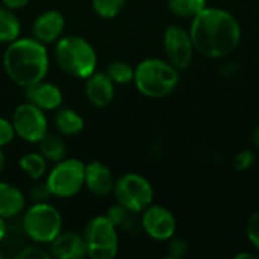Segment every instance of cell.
<instances>
[{
	"mask_svg": "<svg viewBox=\"0 0 259 259\" xmlns=\"http://www.w3.org/2000/svg\"><path fill=\"white\" fill-rule=\"evenodd\" d=\"M108 76L112 79L114 83L118 85H126L134 82V74H135V68L124 62V61H115L112 64H109L108 70H106Z\"/></svg>",
	"mask_w": 259,
	"mask_h": 259,
	"instance_id": "24",
	"label": "cell"
},
{
	"mask_svg": "<svg viewBox=\"0 0 259 259\" xmlns=\"http://www.w3.org/2000/svg\"><path fill=\"white\" fill-rule=\"evenodd\" d=\"M3 67L8 77L26 88L46 79L49 71V53L46 44L32 38H17L8 42L3 55Z\"/></svg>",
	"mask_w": 259,
	"mask_h": 259,
	"instance_id": "2",
	"label": "cell"
},
{
	"mask_svg": "<svg viewBox=\"0 0 259 259\" xmlns=\"http://www.w3.org/2000/svg\"><path fill=\"white\" fill-rule=\"evenodd\" d=\"M12 126L15 135L27 143H35L47 134V117L42 109L32 105L30 102H24L18 105L12 114Z\"/></svg>",
	"mask_w": 259,
	"mask_h": 259,
	"instance_id": "9",
	"label": "cell"
},
{
	"mask_svg": "<svg viewBox=\"0 0 259 259\" xmlns=\"http://www.w3.org/2000/svg\"><path fill=\"white\" fill-rule=\"evenodd\" d=\"M255 144L259 147V126L258 129H256V132H255Z\"/></svg>",
	"mask_w": 259,
	"mask_h": 259,
	"instance_id": "36",
	"label": "cell"
},
{
	"mask_svg": "<svg viewBox=\"0 0 259 259\" xmlns=\"http://www.w3.org/2000/svg\"><path fill=\"white\" fill-rule=\"evenodd\" d=\"M0 258H2V252H0Z\"/></svg>",
	"mask_w": 259,
	"mask_h": 259,
	"instance_id": "37",
	"label": "cell"
},
{
	"mask_svg": "<svg viewBox=\"0 0 259 259\" xmlns=\"http://www.w3.org/2000/svg\"><path fill=\"white\" fill-rule=\"evenodd\" d=\"M208 6V0H168L171 14L182 18H193Z\"/></svg>",
	"mask_w": 259,
	"mask_h": 259,
	"instance_id": "23",
	"label": "cell"
},
{
	"mask_svg": "<svg viewBox=\"0 0 259 259\" xmlns=\"http://www.w3.org/2000/svg\"><path fill=\"white\" fill-rule=\"evenodd\" d=\"M114 175L108 165L100 161H93L85 165V187L90 193L105 197L114 191Z\"/></svg>",
	"mask_w": 259,
	"mask_h": 259,
	"instance_id": "15",
	"label": "cell"
},
{
	"mask_svg": "<svg viewBox=\"0 0 259 259\" xmlns=\"http://www.w3.org/2000/svg\"><path fill=\"white\" fill-rule=\"evenodd\" d=\"M50 256L56 259H82L87 256L83 235L76 232H61L49 247Z\"/></svg>",
	"mask_w": 259,
	"mask_h": 259,
	"instance_id": "16",
	"label": "cell"
},
{
	"mask_svg": "<svg viewBox=\"0 0 259 259\" xmlns=\"http://www.w3.org/2000/svg\"><path fill=\"white\" fill-rule=\"evenodd\" d=\"M108 219L114 223V226L117 229H123L127 231L131 234H138L141 229V219H138V212H134L121 205H115L111 206L106 212Z\"/></svg>",
	"mask_w": 259,
	"mask_h": 259,
	"instance_id": "18",
	"label": "cell"
},
{
	"mask_svg": "<svg viewBox=\"0 0 259 259\" xmlns=\"http://www.w3.org/2000/svg\"><path fill=\"white\" fill-rule=\"evenodd\" d=\"M141 229L156 241H168L176 234L173 212L161 205H149L141 212Z\"/></svg>",
	"mask_w": 259,
	"mask_h": 259,
	"instance_id": "11",
	"label": "cell"
},
{
	"mask_svg": "<svg viewBox=\"0 0 259 259\" xmlns=\"http://www.w3.org/2000/svg\"><path fill=\"white\" fill-rule=\"evenodd\" d=\"M21 226L33 243L50 244L62 232V215L52 203L36 202L26 209Z\"/></svg>",
	"mask_w": 259,
	"mask_h": 259,
	"instance_id": "5",
	"label": "cell"
},
{
	"mask_svg": "<svg viewBox=\"0 0 259 259\" xmlns=\"http://www.w3.org/2000/svg\"><path fill=\"white\" fill-rule=\"evenodd\" d=\"M26 199L20 188L0 181V217L14 219L24 211Z\"/></svg>",
	"mask_w": 259,
	"mask_h": 259,
	"instance_id": "17",
	"label": "cell"
},
{
	"mask_svg": "<svg viewBox=\"0 0 259 259\" xmlns=\"http://www.w3.org/2000/svg\"><path fill=\"white\" fill-rule=\"evenodd\" d=\"M255 161H256V156L252 150H241L234 158V168L238 171H246L250 167H253Z\"/></svg>",
	"mask_w": 259,
	"mask_h": 259,
	"instance_id": "27",
	"label": "cell"
},
{
	"mask_svg": "<svg viewBox=\"0 0 259 259\" xmlns=\"http://www.w3.org/2000/svg\"><path fill=\"white\" fill-rule=\"evenodd\" d=\"M114 196L117 203L141 214L153 202L152 184L138 173H126L118 178L114 184Z\"/></svg>",
	"mask_w": 259,
	"mask_h": 259,
	"instance_id": "8",
	"label": "cell"
},
{
	"mask_svg": "<svg viewBox=\"0 0 259 259\" xmlns=\"http://www.w3.org/2000/svg\"><path fill=\"white\" fill-rule=\"evenodd\" d=\"M24 96H26L27 102L38 106L44 112L59 109L62 105V100H64L62 91L55 83L46 82L44 79L26 87Z\"/></svg>",
	"mask_w": 259,
	"mask_h": 259,
	"instance_id": "14",
	"label": "cell"
},
{
	"mask_svg": "<svg viewBox=\"0 0 259 259\" xmlns=\"http://www.w3.org/2000/svg\"><path fill=\"white\" fill-rule=\"evenodd\" d=\"M64 27H65V18L62 12L56 9H50L39 14L35 18L32 24V35L35 39L47 46L56 42L61 38Z\"/></svg>",
	"mask_w": 259,
	"mask_h": 259,
	"instance_id": "12",
	"label": "cell"
},
{
	"mask_svg": "<svg viewBox=\"0 0 259 259\" xmlns=\"http://www.w3.org/2000/svg\"><path fill=\"white\" fill-rule=\"evenodd\" d=\"M87 256L91 259H112L118 253V229L108 215L91 219L83 229Z\"/></svg>",
	"mask_w": 259,
	"mask_h": 259,
	"instance_id": "6",
	"label": "cell"
},
{
	"mask_svg": "<svg viewBox=\"0 0 259 259\" xmlns=\"http://www.w3.org/2000/svg\"><path fill=\"white\" fill-rule=\"evenodd\" d=\"M243 258H255L253 253H249V252H244V253H237L235 259H243Z\"/></svg>",
	"mask_w": 259,
	"mask_h": 259,
	"instance_id": "35",
	"label": "cell"
},
{
	"mask_svg": "<svg viewBox=\"0 0 259 259\" xmlns=\"http://www.w3.org/2000/svg\"><path fill=\"white\" fill-rule=\"evenodd\" d=\"M188 32L196 52L211 59L228 56L241 41V26L238 20L222 8L206 6L193 17Z\"/></svg>",
	"mask_w": 259,
	"mask_h": 259,
	"instance_id": "1",
	"label": "cell"
},
{
	"mask_svg": "<svg viewBox=\"0 0 259 259\" xmlns=\"http://www.w3.org/2000/svg\"><path fill=\"white\" fill-rule=\"evenodd\" d=\"M46 184L53 197L68 199L85 187V164L80 159H61L49 171Z\"/></svg>",
	"mask_w": 259,
	"mask_h": 259,
	"instance_id": "7",
	"label": "cell"
},
{
	"mask_svg": "<svg viewBox=\"0 0 259 259\" xmlns=\"http://www.w3.org/2000/svg\"><path fill=\"white\" fill-rule=\"evenodd\" d=\"M127 0H91L93 9L102 18H114L124 8Z\"/></svg>",
	"mask_w": 259,
	"mask_h": 259,
	"instance_id": "25",
	"label": "cell"
},
{
	"mask_svg": "<svg viewBox=\"0 0 259 259\" xmlns=\"http://www.w3.org/2000/svg\"><path fill=\"white\" fill-rule=\"evenodd\" d=\"M187 252H188V244L184 240H178L176 238L168 246V255H170V258H182V256L187 255Z\"/></svg>",
	"mask_w": 259,
	"mask_h": 259,
	"instance_id": "31",
	"label": "cell"
},
{
	"mask_svg": "<svg viewBox=\"0 0 259 259\" xmlns=\"http://www.w3.org/2000/svg\"><path fill=\"white\" fill-rule=\"evenodd\" d=\"M164 50L167 55V61L179 71L187 70L191 65L196 52L190 32L176 24H170L165 29Z\"/></svg>",
	"mask_w": 259,
	"mask_h": 259,
	"instance_id": "10",
	"label": "cell"
},
{
	"mask_svg": "<svg viewBox=\"0 0 259 259\" xmlns=\"http://www.w3.org/2000/svg\"><path fill=\"white\" fill-rule=\"evenodd\" d=\"M246 232H247V238H249V241L252 243V246H253L256 250H259V211H255V212L249 217Z\"/></svg>",
	"mask_w": 259,
	"mask_h": 259,
	"instance_id": "29",
	"label": "cell"
},
{
	"mask_svg": "<svg viewBox=\"0 0 259 259\" xmlns=\"http://www.w3.org/2000/svg\"><path fill=\"white\" fill-rule=\"evenodd\" d=\"M5 162H6V158H5V153L0 147V175L3 173V168H5Z\"/></svg>",
	"mask_w": 259,
	"mask_h": 259,
	"instance_id": "34",
	"label": "cell"
},
{
	"mask_svg": "<svg viewBox=\"0 0 259 259\" xmlns=\"http://www.w3.org/2000/svg\"><path fill=\"white\" fill-rule=\"evenodd\" d=\"M83 126H85L83 118L76 111H73L70 108L56 109L55 127L61 135H65V137L77 135L79 132H82Z\"/></svg>",
	"mask_w": 259,
	"mask_h": 259,
	"instance_id": "19",
	"label": "cell"
},
{
	"mask_svg": "<svg viewBox=\"0 0 259 259\" xmlns=\"http://www.w3.org/2000/svg\"><path fill=\"white\" fill-rule=\"evenodd\" d=\"M15 137L17 135H15L14 126H12V121L0 117V147H5L9 143H12Z\"/></svg>",
	"mask_w": 259,
	"mask_h": 259,
	"instance_id": "30",
	"label": "cell"
},
{
	"mask_svg": "<svg viewBox=\"0 0 259 259\" xmlns=\"http://www.w3.org/2000/svg\"><path fill=\"white\" fill-rule=\"evenodd\" d=\"M35 182L36 184H33L30 191H29V199L33 203H36V202H49V199L53 197V196H52L47 184L46 182H39V181H35Z\"/></svg>",
	"mask_w": 259,
	"mask_h": 259,
	"instance_id": "28",
	"label": "cell"
},
{
	"mask_svg": "<svg viewBox=\"0 0 259 259\" xmlns=\"http://www.w3.org/2000/svg\"><path fill=\"white\" fill-rule=\"evenodd\" d=\"M39 146V153L50 162H58L65 158L67 153V146L65 141L61 138V134H47L38 141Z\"/></svg>",
	"mask_w": 259,
	"mask_h": 259,
	"instance_id": "20",
	"label": "cell"
},
{
	"mask_svg": "<svg viewBox=\"0 0 259 259\" xmlns=\"http://www.w3.org/2000/svg\"><path fill=\"white\" fill-rule=\"evenodd\" d=\"M112 79L106 71H94L85 79V96L88 102L96 108H106L115 94Z\"/></svg>",
	"mask_w": 259,
	"mask_h": 259,
	"instance_id": "13",
	"label": "cell"
},
{
	"mask_svg": "<svg viewBox=\"0 0 259 259\" xmlns=\"http://www.w3.org/2000/svg\"><path fill=\"white\" fill-rule=\"evenodd\" d=\"M55 59L67 74L87 79L97 68V53L82 36H62L55 44Z\"/></svg>",
	"mask_w": 259,
	"mask_h": 259,
	"instance_id": "4",
	"label": "cell"
},
{
	"mask_svg": "<svg viewBox=\"0 0 259 259\" xmlns=\"http://www.w3.org/2000/svg\"><path fill=\"white\" fill-rule=\"evenodd\" d=\"M18 165L32 181H41L47 173V159L39 152H32L21 156Z\"/></svg>",
	"mask_w": 259,
	"mask_h": 259,
	"instance_id": "22",
	"label": "cell"
},
{
	"mask_svg": "<svg viewBox=\"0 0 259 259\" xmlns=\"http://www.w3.org/2000/svg\"><path fill=\"white\" fill-rule=\"evenodd\" d=\"M0 2L3 3V6H6V8L12 9V11L21 9L29 3V0H0Z\"/></svg>",
	"mask_w": 259,
	"mask_h": 259,
	"instance_id": "32",
	"label": "cell"
},
{
	"mask_svg": "<svg viewBox=\"0 0 259 259\" xmlns=\"http://www.w3.org/2000/svg\"><path fill=\"white\" fill-rule=\"evenodd\" d=\"M21 24L15 12L6 6H0V42H11L20 36Z\"/></svg>",
	"mask_w": 259,
	"mask_h": 259,
	"instance_id": "21",
	"label": "cell"
},
{
	"mask_svg": "<svg viewBox=\"0 0 259 259\" xmlns=\"http://www.w3.org/2000/svg\"><path fill=\"white\" fill-rule=\"evenodd\" d=\"M179 70L168 61L149 58L135 67L134 82L137 90L150 99H161L173 93L179 83Z\"/></svg>",
	"mask_w": 259,
	"mask_h": 259,
	"instance_id": "3",
	"label": "cell"
},
{
	"mask_svg": "<svg viewBox=\"0 0 259 259\" xmlns=\"http://www.w3.org/2000/svg\"><path fill=\"white\" fill-rule=\"evenodd\" d=\"M50 258V252L46 250L44 247H41V244L35 243L26 247H21L17 253L15 259H49Z\"/></svg>",
	"mask_w": 259,
	"mask_h": 259,
	"instance_id": "26",
	"label": "cell"
},
{
	"mask_svg": "<svg viewBox=\"0 0 259 259\" xmlns=\"http://www.w3.org/2000/svg\"><path fill=\"white\" fill-rule=\"evenodd\" d=\"M6 232H8L6 222H5V219H2V217H0V243L5 240V237H6Z\"/></svg>",
	"mask_w": 259,
	"mask_h": 259,
	"instance_id": "33",
	"label": "cell"
}]
</instances>
